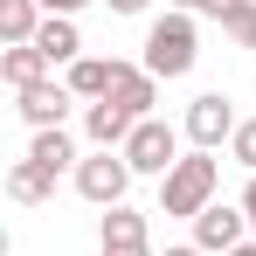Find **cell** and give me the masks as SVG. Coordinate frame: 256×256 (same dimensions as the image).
<instances>
[{
  "instance_id": "cell-1",
  "label": "cell",
  "mask_w": 256,
  "mask_h": 256,
  "mask_svg": "<svg viewBox=\"0 0 256 256\" xmlns=\"http://www.w3.org/2000/svg\"><path fill=\"white\" fill-rule=\"evenodd\" d=\"M214 187H222V166H214V152H187L180 166L160 180V214H194L214 208Z\"/></svg>"
},
{
  "instance_id": "cell-2",
  "label": "cell",
  "mask_w": 256,
  "mask_h": 256,
  "mask_svg": "<svg viewBox=\"0 0 256 256\" xmlns=\"http://www.w3.org/2000/svg\"><path fill=\"white\" fill-rule=\"evenodd\" d=\"M194 56H201V35H194V21L173 7V14H160L152 28H146V70L160 76V84H173V76H187L194 70Z\"/></svg>"
},
{
  "instance_id": "cell-3",
  "label": "cell",
  "mask_w": 256,
  "mask_h": 256,
  "mask_svg": "<svg viewBox=\"0 0 256 256\" xmlns=\"http://www.w3.org/2000/svg\"><path fill=\"white\" fill-rule=\"evenodd\" d=\"M125 166H132V173H160V180H166V173L180 166V132H173L166 118H138V132L125 138Z\"/></svg>"
},
{
  "instance_id": "cell-4",
  "label": "cell",
  "mask_w": 256,
  "mask_h": 256,
  "mask_svg": "<svg viewBox=\"0 0 256 256\" xmlns=\"http://www.w3.org/2000/svg\"><path fill=\"white\" fill-rule=\"evenodd\" d=\"M125 187H132L125 152H97V160H84V166H76V194H84V201H97V208H125Z\"/></svg>"
},
{
  "instance_id": "cell-5",
  "label": "cell",
  "mask_w": 256,
  "mask_h": 256,
  "mask_svg": "<svg viewBox=\"0 0 256 256\" xmlns=\"http://www.w3.org/2000/svg\"><path fill=\"white\" fill-rule=\"evenodd\" d=\"M236 125H242V118L228 111V97H222V90H201V97L187 104V125L180 132L194 138V152H214L222 138H236Z\"/></svg>"
},
{
  "instance_id": "cell-6",
  "label": "cell",
  "mask_w": 256,
  "mask_h": 256,
  "mask_svg": "<svg viewBox=\"0 0 256 256\" xmlns=\"http://www.w3.org/2000/svg\"><path fill=\"white\" fill-rule=\"evenodd\" d=\"M242 236H250V214H242V201H236V208H228V201H214V208L194 214V250H208V256L242 250Z\"/></svg>"
},
{
  "instance_id": "cell-7",
  "label": "cell",
  "mask_w": 256,
  "mask_h": 256,
  "mask_svg": "<svg viewBox=\"0 0 256 256\" xmlns=\"http://www.w3.org/2000/svg\"><path fill=\"white\" fill-rule=\"evenodd\" d=\"M111 104H125L132 118H152V104H160V76L146 70V62H111V90H104Z\"/></svg>"
},
{
  "instance_id": "cell-8",
  "label": "cell",
  "mask_w": 256,
  "mask_h": 256,
  "mask_svg": "<svg viewBox=\"0 0 256 256\" xmlns=\"http://www.w3.org/2000/svg\"><path fill=\"white\" fill-rule=\"evenodd\" d=\"M14 97H21V118H28L35 132H56L62 118H70V97H76V90L70 84H35V90H14Z\"/></svg>"
},
{
  "instance_id": "cell-9",
  "label": "cell",
  "mask_w": 256,
  "mask_h": 256,
  "mask_svg": "<svg viewBox=\"0 0 256 256\" xmlns=\"http://www.w3.org/2000/svg\"><path fill=\"white\" fill-rule=\"evenodd\" d=\"M84 132L97 138V152H125V138L138 132V118H132L125 104H111V97H104V104H90V111H84Z\"/></svg>"
},
{
  "instance_id": "cell-10",
  "label": "cell",
  "mask_w": 256,
  "mask_h": 256,
  "mask_svg": "<svg viewBox=\"0 0 256 256\" xmlns=\"http://www.w3.org/2000/svg\"><path fill=\"white\" fill-rule=\"evenodd\" d=\"M42 0H0V42L7 48H28L35 35H42Z\"/></svg>"
},
{
  "instance_id": "cell-11",
  "label": "cell",
  "mask_w": 256,
  "mask_h": 256,
  "mask_svg": "<svg viewBox=\"0 0 256 256\" xmlns=\"http://www.w3.org/2000/svg\"><path fill=\"white\" fill-rule=\"evenodd\" d=\"M35 48H42V56H48V70H56V62H76L84 35H76V21H70V14H48V21H42V35H35Z\"/></svg>"
},
{
  "instance_id": "cell-12",
  "label": "cell",
  "mask_w": 256,
  "mask_h": 256,
  "mask_svg": "<svg viewBox=\"0 0 256 256\" xmlns=\"http://www.w3.org/2000/svg\"><path fill=\"white\" fill-rule=\"evenodd\" d=\"M0 76H7L14 90H35V84H48V56L35 42H28V48H7V56H0Z\"/></svg>"
},
{
  "instance_id": "cell-13",
  "label": "cell",
  "mask_w": 256,
  "mask_h": 256,
  "mask_svg": "<svg viewBox=\"0 0 256 256\" xmlns=\"http://www.w3.org/2000/svg\"><path fill=\"white\" fill-rule=\"evenodd\" d=\"M7 194H14L21 208H35V201L56 194V173H42L35 160H14V166H7Z\"/></svg>"
},
{
  "instance_id": "cell-14",
  "label": "cell",
  "mask_w": 256,
  "mask_h": 256,
  "mask_svg": "<svg viewBox=\"0 0 256 256\" xmlns=\"http://www.w3.org/2000/svg\"><path fill=\"white\" fill-rule=\"evenodd\" d=\"M28 160H35L42 173H70V166H84V160H76V146H70V132H62V125H56V132H35V146H28Z\"/></svg>"
},
{
  "instance_id": "cell-15",
  "label": "cell",
  "mask_w": 256,
  "mask_h": 256,
  "mask_svg": "<svg viewBox=\"0 0 256 256\" xmlns=\"http://www.w3.org/2000/svg\"><path fill=\"white\" fill-rule=\"evenodd\" d=\"M70 90H76V97H90V104H104V90H111V62L76 56V62H70Z\"/></svg>"
},
{
  "instance_id": "cell-16",
  "label": "cell",
  "mask_w": 256,
  "mask_h": 256,
  "mask_svg": "<svg viewBox=\"0 0 256 256\" xmlns=\"http://www.w3.org/2000/svg\"><path fill=\"white\" fill-rule=\"evenodd\" d=\"M97 242H146V214L138 208H111L104 228H97Z\"/></svg>"
},
{
  "instance_id": "cell-17",
  "label": "cell",
  "mask_w": 256,
  "mask_h": 256,
  "mask_svg": "<svg viewBox=\"0 0 256 256\" xmlns=\"http://www.w3.org/2000/svg\"><path fill=\"white\" fill-rule=\"evenodd\" d=\"M222 35L236 48H256V0H236V7L222 14Z\"/></svg>"
},
{
  "instance_id": "cell-18",
  "label": "cell",
  "mask_w": 256,
  "mask_h": 256,
  "mask_svg": "<svg viewBox=\"0 0 256 256\" xmlns=\"http://www.w3.org/2000/svg\"><path fill=\"white\" fill-rule=\"evenodd\" d=\"M228 152H236V160H242V166L256 173V118H242V125H236V138H228Z\"/></svg>"
},
{
  "instance_id": "cell-19",
  "label": "cell",
  "mask_w": 256,
  "mask_h": 256,
  "mask_svg": "<svg viewBox=\"0 0 256 256\" xmlns=\"http://www.w3.org/2000/svg\"><path fill=\"white\" fill-rule=\"evenodd\" d=\"M104 256H152L146 242H104Z\"/></svg>"
},
{
  "instance_id": "cell-20",
  "label": "cell",
  "mask_w": 256,
  "mask_h": 256,
  "mask_svg": "<svg viewBox=\"0 0 256 256\" xmlns=\"http://www.w3.org/2000/svg\"><path fill=\"white\" fill-rule=\"evenodd\" d=\"M242 214H250V236H256V173H250V187H242Z\"/></svg>"
},
{
  "instance_id": "cell-21",
  "label": "cell",
  "mask_w": 256,
  "mask_h": 256,
  "mask_svg": "<svg viewBox=\"0 0 256 256\" xmlns=\"http://www.w3.org/2000/svg\"><path fill=\"white\" fill-rule=\"evenodd\" d=\"M76 7H90V0H42V14H76Z\"/></svg>"
},
{
  "instance_id": "cell-22",
  "label": "cell",
  "mask_w": 256,
  "mask_h": 256,
  "mask_svg": "<svg viewBox=\"0 0 256 256\" xmlns=\"http://www.w3.org/2000/svg\"><path fill=\"white\" fill-rule=\"evenodd\" d=\"M152 0H111V14H146Z\"/></svg>"
},
{
  "instance_id": "cell-23",
  "label": "cell",
  "mask_w": 256,
  "mask_h": 256,
  "mask_svg": "<svg viewBox=\"0 0 256 256\" xmlns=\"http://www.w3.org/2000/svg\"><path fill=\"white\" fill-rule=\"evenodd\" d=\"M173 7H180V14H201V7H208V0H173Z\"/></svg>"
},
{
  "instance_id": "cell-24",
  "label": "cell",
  "mask_w": 256,
  "mask_h": 256,
  "mask_svg": "<svg viewBox=\"0 0 256 256\" xmlns=\"http://www.w3.org/2000/svg\"><path fill=\"white\" fill-rule=\"evenodd\" d=\"M166 256H208V250H194V242H180V250H166Z\"/></svg>"
},
{
  "instance_id": "cell-25",
  "label": "cell",
  "mask_w": 256,
  "mask_h": 256,
  "mask_svg": "<svg viewBox=\"0 0 256 256\" xmlns=\"http://www.w3.org/2000/svg\"><path fill=\"white\" fill-rule=\"evenodd\" d=\"M228 256H256V242H242V250H228Z\"/></svg>"
}]
</instances>
